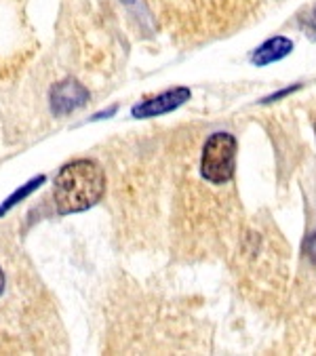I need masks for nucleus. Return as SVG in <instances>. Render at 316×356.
I'll return each instance as SVG.
<instances>
[{"label":"nucleus","mask_w":316,"mask_h":356,"mask_svg":"<svg viewBox=\"0 0 316 356\" xmlns=\"http://www.w3.org/2000/svg\"><path fill=\"white\" fill-rule=\"evenodd\" d=\"M106 190V175L95 161L76 159L63 165L53 184L55 207L61 216L93 207Z\"/></svg>","instance_id":"1"},{"label":"nucleus","mask_w":316,"mask_h":356,"mask_svg":"<svg viewBox=\"0 0 316 356\" xmlns=\"http://www.w3.org/2000/svg\"><path fill=\"white\" fill-rule=\"evenodd\" d=\"M236 137L232 133L219 131L213 133L203 148V159H200V173L207 181L211 184H226L234 177L236 169Z\"/></svg>","instance_id":"2"},{"label":"nucleus","mask_w":316,"mask_h":356,"mask_svg":"<svg viewBox=\"0 0 316 356\" xmlns=\"http://www.w3.org/2000/svg\"><path fill=\"white\" fill-rule=\"evenodd\" d=\"M190 89L186 87H177L171 91H165L161 95H156L152 99H145L141 104H137L133 108V116L135 118H154V116H163L169 114L173 110H177L182 104H186L190 99Z\"/></svg>","instance_id":"3"},{"label":"nucleus","mask_w":316,"mask_h":356,"mask_svg":"<svg viewBox=\"0 0 316 356\" xmlns=\"http://www.w3.org/2000/svg\"><path fill=\"white\" fill-rule=\"evenodd\" d=\"M87 102H89V91L81 83H76L72 79H68L51 89V110L55 116L70 114L81 106H85Z\"/></svg>","instance_id":"4"},{"label":"nucleus","mask_w":316,"mask_h":356,"mask_svg":"<svg viewBox=\"0 0 316 356\" xmlns=\"http://www.w3.org/2000/svg\"><path fill=\"white\" fill-rule=\"evenodd\" d=\"M293 51V40L287 38V36H274L270 40H266L262 47L255 49L251 61L255 65H268V63H274V61H281L283 57H287L289 53Z\"/></svg>","instance_id":"5"},{"label":"nucleus","mask_w":316,"mask_h":356,"mask_svg":"<svg viewBox=\"0 0 316 356\" xmlns=\"http://www.w3.org/2000/svg\"><path fill=\"white\" fill-rule=\"evenodd\" d=\"M40 184H45V175H38V177H34L32 181H28L26 186H22L19 190H15L3 204H0V216H5L7 211H11L17 202H22L26 196H30L36 188H40Z\"/></svg>","instance_id":"6"},{"label":"nucleus","mask_w":316,"mask_h":356,"mask_svg":"<svg viewBox=\"0 0 316 356\" xmlns=\"http://www.w3.org/2000/svg\"><path fill=\"white\" fill-rule=\"evenodd\" d=\"M306 249H308V255L312 257V261H316V232L308 238L306 243Z\"/></svg>","instance_id":"7"},{"label":"nucleus","mask_w":316,"mask_h":356,"mask_svg":"<svg viewBox=\"0 0 316 356\" xmlns=\"http://www.w3.org/2000/svg\"><path fill=\"white\" fill-rule=\"evenodd\" d=\"M3 291H5V274L0 270V296H3Z\"/></svg>","instance_id":"8"}]
</instances>
